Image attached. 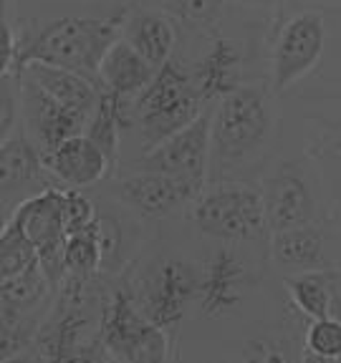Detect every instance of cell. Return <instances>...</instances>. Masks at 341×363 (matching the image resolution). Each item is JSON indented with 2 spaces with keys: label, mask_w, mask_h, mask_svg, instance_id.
<instances>
[{
  "label": "cell",
  "mask_w": 341,
  "mask_h": 363,
  "mask_svg": "<svg viewBox=\"0 0 341 363\" xmlns=\"http://www.w3.org/2000/svg\"><path fill=\"white\" fill-rule=\"evenodd\" d=\"M21 76V74H18ZM0 99H3V108H0V139H8L13 134L18 116V104H21V79L13 84V74H3V84H0Z\"/></svg>",
  "instance_id": "4316f807"
},
{
  "label": "cell",
  "mask_w": 341,
  "mask_h": 363,
  "mask_svg": "<svg viewBox=\"0 0 341 363\" xmlns=\"http://www.w3.org/2000/svg\"><path fill=\"white\" fill-rule=\"evenodd\" d=\"M261 197L268 233L308 225L316 217V202H313L311 189L303 182V177L291 169H281L268 177L261 187Z\"/></svg>",
  "instance_id": "4fadbf2b"
},
{
  "label": "cell",
  "mask_w": 341,
  "mask_h": 363,
  "mask_svg": "<svg viewBox=\"0 0 341 363\" xmlns=\"http://www.w3.org/2000/svg\"><path fill=\"white\" fill-rule=\"evenodd\" d=\"M21 71H26L53 101H58L68 111L84 116L86 121H91V116L97 113L99 104H102V86H97V81L84 74H76V71H68V68L61 66H51V63L43 61L23 63Z\"/></svg>",
  "instance_id": "5bb4252c"
},
{
  "label": "cell",
  "mask_w": 341,
  "mask_h": 363,
  "mask_svg": "<svg viewBox=\"0 0 341 363\" xmlns=\"http://www.w3.org/2000/svg\"><path fill=\"white\" fill-rule=\"evenodd\" d=\"M97 207L81 189H66L63 187V225L66 233H79L97 222Z\"/></svg>",
  "instance_id": "484cf974"
},
{
  "label": "cell",
  "mask_w": 341,
  "mask_h": 363,
  "mask_svg": "<svg viewBox=\"0 0 341 363\" xmlns=\"http://www.w3.org/2000/svg\"><path fill=\"white\" fill-rule=\"evenodd\" d=\"M291 301L311 320L341 315V275L334 270H303L286 278Z\"/></svg>",
  "instance_id": "2e32d148"
},
{
  "label": "cell",
  "mask_w": 341,
  "mask_h": 363,
  "mask_svg": "<svg viewBox=\"0 0 341 363\" xmlns=\"http://www.w3.org/2000/svg\"><path fill=\"white\" fill-rule=\"evenodd\" d=\"M205 182L190 179V177L167 174V172L142 169L131 177H124L117 184V197L121 204L131 207L144 217H165L175 210L195 202L202 192Z\"/></svg>",
  "instance_id": "ba28073f"
},
{
  "label": "cell",
  "mask_w": 341,
  "mask_h": 363,
  "mask_svg": "<svg viewBox=\"0 0 341 363\" xmlns=\"http://www.w3.org/2000/svg\"><path fill=\"white\" fill-rule=\"evenodd\" d=\"M212 162V108L207 106L197 119L185 124L165 142L147 149L139 169L167 172V174L190 177L205 182Z\"/></svg>",
  "instance_id": "52a82bcc"
},
{
  "label": "cell",
  "mask_w": 341,
  "mask_h": 363,
  "mask_svg": "<svg viewBox=\"0 0 341 363\" xmlns=\"http://www.w3.org/2000/svg\"><path fill=\"white\" fill-rule=\"evenodd\" d=\"M172 11L188 23H210L220 13L222 0H170Z\"/></svg>",
  "instance_id": "83f0119b"
},
{
  "label": "cell",
  "mask_w": 341,
  "mask_h": 363,
  "mask_svg": "<svg viewBox=\"0 0 341 363\" xmlns=\"http://www.w3.org/2000/svg\"><path fill=\"white\" fill-rule=\"evenodd\" d=\"M190 79L205 104H215L212 99L225 96L227 91L240 86V53L227 40H217L212 51L195 66Z\"/></svg>",
  "instance_id": "ffe728a7"
},
{
  "label": "cell",
  "mask_w": 341,
  "mask_h": 363,
  "mask_svg": "<svg viewBox=\"0 0 341 363\" xmlns=\"http://www.w3.org/2000/svg\"><path fill=\"white\" fill-rule=\"evenodd\" d=\"M248 283L245 267L230 250H220L210 262V270L200 283V298H202V308L207 313H222L227 308H233L243 295V288Z\"/></svg>",
  "instance_id": "d6986e66"
},
{
  "label": "cell",
  "mask_w": 341,
  "mask_h": 363,
  "mask_svg": "<svg viewBox=\"0 0 341 363\" xmlns=\"http://www.w3.org/2000/svg\"><path fill=\"white\" fill-rule=\"evenodd\" d=\"M326 21L324 13L301 11L281 28L271 61V81L273 91H288L306 74L318 66L326 51Z\"/></svg>",
  "instance_id": "5b68a950"
},
{
  "label": "cell",
  "mask_w": 341,
  "mask_h": 363,
  "mask_svg": "<svg viewBox=\"0 0 341 363\" xmlns=\"http://www.w3.org/2000/svg\"><path fill=\"white\" fill-rule=\"evenodd\" d=\"M197 290L200 283L188 262L165 260L144 283L136 308L157 325L172 328L180 323L182 313L193 301V295H197Z\"/></svg>",
  "instance_id": "8fae6325"
},
{
  "label": "cell",
  "mask_w": 341,
  "mask_h": 363,
  "mask_svg": "<svg viewBox=\"0 0 341 363\" xmlns=\"http://www.w3.org/2000/svg\"><path fill=\"white\" fill-rule=\"evenodd\" d=\"M276 126L271 96L263 86H238L212 104V159L240 164L263 144Z\"/></svg>",
  "instance_id": "7a4b0ae2"
},
{
  "label": "cell",
  "mask_w": 341,
  "mask_h": 363,
  "mask_svg": "<svg viewBox=\"0 0 341 363\" xmlns=\"http://www.w3.org/2000/svg\"><path fill=\"white\" fill-rule=\"evenodd\" d=\"M121 119H124V113H121V99H117L114 94H107V91H104L102 104H99L97 113L91 116L89 126H86V134L107 152V157L112 159V164L117 162V154H119Z\"/></svg>",
  "instance_id": "603a6c76"
},
{
  "label": "cell",
  "mask_w": 341,
  "mask_h": 363,
  "mask_svg": "<svg viewBox=\"0 0 341 363\" xmlns=\"http://www.w3.org/2000/svg\"><path fill=\"white\" fill-rule=\"evenodd\" d=\"M43 164L51 179L61 182V187L84 189L102 182L109 174L112 159L84 131V134L68 136L53 152L43 154Z\"/></svg>",
  "instance_id": "7c38bea8"
},
{
  "label": "cell",
  "mask_w": 341,
  "mask_h": 363,
  "mask_svg": "<svg viewBox=\"0 0 341 363\" xmlns=\"http://www.w3.org/2000/svg\"><path fill=\"white\" fill-rule=\"evenodd\" d=\"M121 38L129 40L152 66L162 68L165 63H170V56L175 51L177 28L175 23L162 13L136 11L124 18Z\"/></svg>",
  "instance_id": "e0dca14e"
},
{
  "label": "cell",
  "mask_w": 341,
  "mask_h": 363,
  "mask_svg": "<svg viewBox=\"0 0 341 363\" xmlns=\"http://www.w3.org/2000/svg\"><path fill=\"white\" fill-rule=\"evenodd\" d=\"M48 285H51V280L45 278V272L40 270V265L31 267V270L21 272V275H13V278H0L3 308L16 313L28 311L36 303L43 301Z\"/></svg>",
  "instance_id": "7402d4cb"
},
{
  "label": "cell",
  "mask_w": 341,
  "mask_h": 363,
  "mask_svg": "<svg viewBox=\"0 0 341 363\" xmlns=\"http://www.w3.org/2000/svg\"><path fill=\"white\" fill-rule=\"evenodd\" d=\"M271 255L273 262L283 270H318L324 262V235L318 227H313V222L271 233Z\"/></svg>",
  "instance_id": "ac0fdd59"
},
{
  "label": "cell",
  "mask_w": 341,
  "mask_h": 363,
  "mask_svg": "<svg viewBox=\"0 0 341 363\" xmlns=\"http://www.w3.org/2000/svg\"><path fill=\"white\" fill-rule=\"evenodd\" d=\"M102 338L109 353L121 361H165L170 356L165 328L149 320L124 293H117L109 303Z\"/></svg>",
  "instance_id": "8992f818"
},
{
  "label": "cell",
  "mask_w": 341,
  "mask_h": 363,
  "mask_svg": "<svg viewBox=\"0 0 341 363\" xmlns=\"http://www.w3.org/2000/svg\"><path fill=\"white\" fill-rule=\"evenodd\" d=\"M205 108L207 104L195 91L190 74L175 63H165L152 84L136 99H131V113L144 139V149L165 142L167 136L197 119Z\"/></svg>",
  "instance_id": "3957f363"
},
{
  "label": "cell",
  "mask_w": 341,
  "mask_h": 363,
  "mask_svg": "<svg viewBox=\"0 0 341 363\" xmlns=\"http://www.w3.org/2000/svg\"><path fill=\"white\" fill-rule=\"evenodd\" d=\"M157 74V66H152L126 38H119L114 40L109 45V51L104 53L102 63H99L97 81L102 91L114 94L121 101H131L152 84Z\"/></svg>",
  "instance_id": "9a60e30c"
},
{
  "label": "cell",
  "mask_w": 341,
  "mask_h": 363,
  "mask_svg": "<svg viewBox=\"0 0 341 363\" xmlns=\"http://www.w3.org/2000/svg\"><path fill=\"white\" fill-rule=\"evenodd\" d=\"M195 225L220 242H245L266 230L263 197L245 184H225L195 199Z\"/></svg>",
  "instance_id": "277c9868"
},
{
  "label": "cell",
  "mask_w": 341,
  "mask_h": 363,
  "mask_svg": "<svg viewBox=\"0 0 341 363\" xmlns=\"http://www.w3.org/2000/svg\"><path fill=\"white\" fill-rule=\"evenodd\" d=\"M48 169L43 157L36 149L23 129H16L0 147V192H3V210H16L23 199L43 192L51 184L45 182Z\"/></svg>",
  "instance_id": "30bf717a"
},
{
  "label": "cell",
  "mask_w": 341,
  "mask_h": 363,
  "mask_svg": "<svg viewBox=\"0 0 341 363\" xmlns=\"http://www.w3.org/2000/svg\"><path fill=\"white\" fill-rule=\"evenodd\" d=\"M240 6L245 8H256V11H266V8H273V6H278L281 0H238Z\"/></svg>",
  "instance_id": "f1b7e54d"
},
{
  "label": "cell",
  "mask_w": 341,
  "mask_h": 363,
  "mask_svg": "<svg viewBox=\"0 0 341 363\" xmlns=\"http://www.w3.org/2000/svg\"><path fill=\"white\" fill-rule=\"evenodd\" d=\"M40 265L38 247L28 240L16 222L3 225V238H0V278H13L31 267Z\"/></svg>",
  "instance_id": "44dd1931"
},
{
  "label": "cell",
  "mask_w": 341,
  "mask_h": 363,
  "mask_svg": "<svg viewBox=\"0 0 341 363\" xmlns=\"http://www.w3.org/2000/svg\"><path fill=\"white\" fill-rule=\"evenodd\" d=\"M126 18V16H124ZM124 18H61L45 26L26 43L21 53V68L28 61H43L61 66L97 81L99 63L109 45L121 38ZM99 84V81H97Z\"/></svg>",
  "instance_id": "6da1fadb"
},
{
  "label": "cell",
  "mask_w": 341,
  "mask_h": 363,
  "mask_svg": "<svg viewBox=\"0 0 341 363\" xmlns=\"http://www.w3.org/2000/svg\"><path fill=\"white\" fill-rule=\"evenodd\" d=\"M99 220V217H97ZM66 265L74 275H89L102 265V240L97 222L86 230L71 233L66 240Z\"/></svg>",
  "instance_id": "cb8c5ba5"
},
{
  "label": "cell",
  "mask_w": 341,
  "mask_h": 363,
  "mask_svg": "<svg viewBox=\"0 0 341 363\" xmlns=\"http://www.w3.org/2000/svg\"><path fill=\"white\" fill-rule=\"evenodd\" d=\"M306 348L318 361H341V318H318L306 330Z\"/></svg>",
  "instance_id": "d4e9b609"
},
{
  "label": "cell",
  "mask_w": 341,
  "mask_h": 363,
  "mask_svg": "<svg viewBox=\"0 0 341 363\" xmlns=\"http://www.w3.org/2000/svg\"><path fill=\"white\" fill-rule=\"evenodd\" d=\"M21 108L23 121H26V134L36 144L40 157L66 142L68 136L84 134L89 121L79 113L63 108L58 101H53L26 71H21Z\"/></svg>",
  "instance_id": "9c48e42d"
}]
</instances>
